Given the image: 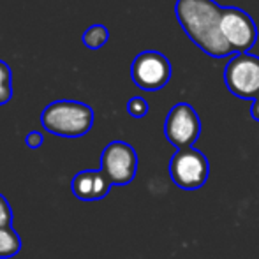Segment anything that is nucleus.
Returning a JSON list of instances; mask_svg holds the SVG:
<instances>
[{
  "label": "nucleus",
  "instance_id": "obj_1",
  "mask_svg": "<svg viewBox=\"0 0 259 259\" xmlns=\"http://www.w3.org/2000/svg\"><path fill=\"white\" fill-rule=\"evenodd\" d=\"M175 13L191 41L210 57L224 58L235 53L221 30L222 7L213 0H177Z\"/></svg>",
  "mask_w": 259,
  "mask_h": 259
},
{
  "label": "nucleus",
  "instance_id": "obj_2",
  "mask_svg": "<svg viewBox=\"0 0 259 259\" xmlns=\"http://www.w3.org/2000/svg\"><path fill=\"white\" fill-rule=\"evenodd\" d=\"M41 123L55 136L81 138L92 129L94 109L79 101H55L42 109Z\"/></svg>",
  "mask_w": 259,
  "mask_h": 259
},
{
  "label": "nucleus",
  "instance_id": "obj_3",
  "mask_svg": "<svg viewBox=\"0 0 259 259\" xmlns=\"http://www.w3.org/2000/svg\"><path fill=\"white\" fill-rule=\"evenodd\" d=\"M210 164L203 152L196 148L177 150L169 160V177L182 191H198L206 184Z\"/></svg>",
  "mask_w": 259,
  "mask_h": 259
},
{
  "label": "nucleus",
  "instance_id": "obj_4",
  "mask_svg": "<svg viewBox=\"0 0 259 259\" xmlns=\"http://www.w3.org/2000/svg\"><path fill=\"white\" fill-rule=\"evenodd\" d=\"M226 87L240 99L259 97V58L249 53H240L229 60L224 71Z\"/></svg>",
  "mask_w": 259,
  "mask_h": 259
},
{
  "label": "nucleus",
  "instance_id": "obj_5",
  "mask_svg": "<svg viewBox=\"0 0 259 259\" xmlns=\"http://www.w3.org/2000/svg\"><path fill=\"white\" fill-rule=\"evenodd\" d=\"M164 134L171 145L184 150L192 148L201 134V120L196 109L187 103H178L169 109L164 122Z\"/></svg>",
  "mask_w": 259,
  "mask_h": 259
},
{
  "label": "nucleus",
  "instance_id": "obj_6",
  "mask_svg": "<svg viewBox=\"0 0 259 259\" xmlns=\"http://www.w3.org/2000/svg\"><path fill=\"white\" fill-rule=\"evenodd\" d=\"M101 171L111 185L131 184L138 171L136 150L125 141H111L101 154Z\"/></svg>",
  "mask_w": 259,
  "mask_h": 259
},
{
  "label": "nucleus",
  "instance_id": "obj_7",
  "mask_svg": "<svg viewBox=\"0 0 259 259\" xmlns=\"http://www.w3.org/2000/svg\"><path fill=\"white\" fill-rule=\"evenodd\" d=\"M131 76L138 89L160 90L171 79V64L162 53L159 52H143L133 60Z\"/></svg>",
  "mask_w": 259,
  "mask_h": 259
},
{
  "label": "nucleus",
  "instance_id": "obj_8",
  "mask_svg": "<svg viewBox=\"0 0 259 259\" xmlns=\"http://www.w3.org/2000/svg\"><path fill=\"white\" fill-rule=\"evenodd\" d=\"M221 30L228 45L236 55L247 53L257 39L254 20L238 7H222Z\"/></svg>",
  "mask_w": 259,
  "mask_h": 259
},
{
  "label": "nucleus",
  "instance_id": "obj_9",
  "mask_svg": "<svg viewBox=\"0 0 259 259\" xmlns=\"http://www.w3.org/2000/svg\"><path fill=\"white\" fill-rule=\"evenodd\" d=\"M72 194L81 201H97L108 196L111 189V182L101 169H87L79 171L72 178Z\"/></svg>",
  "mask_w": 259,
  "mask_h": 259
},
{
  "label": "nucleus",
  "instance_id": "obj_10",
  "mask_svg": "<svg viewBox=\"0 0 259 259\" xmlns=\"http://www.w3.org/2000/svg\"><path fill=\"white\" fill-rule=\"evenodd\" d=\"M21 250V238L13 228H0V259H11Z\"/></svg>",
  "mask_w": 259,
  "mask_h": 259
},
{
  "label": "nucleus",
  "instance_id": "obj_11",
  "mask_svg": "<svg viewBox=\"0 0 259 259\" xmlns=\"http://www.w3.org/2000/svg\"><path fill=\"white\" fill-rule=\"evenodd\" d=\"M108 39H109V32L104 25H92V27H89L85 30L81 41L89 50H99L108 42Z\"/></svg>",
  "mask_w": 259,
  "mask_h": 259
},
{
  "label": "nucleus",
  "instance_id": "obj_12",
  "mask_svg": "<svg viewBox=\"0 0 259 259\" xmlns=\"http://www.w3.org/2000/svg\"><path fill=\"white\" fill-rule=\"evenodd\" d=\"M13 99V72L4 60H0V106Z\"/></svg>",
  "mask_w": 259,
  "mask_h": 259
},
{
  "label": "nucleus",
  "instance_id": "obj_13",
  "mask_svg": "<svg viewBox=\"0 0 259 259\" xmlns=\"http://www.w3.org/2000/svg\"><path fill=\"white\" fill-rule=\"evenodd\" d=\"M127 111H129V115L134 116V118H143L148 113V103L143 97H133V99L127 103Z\"/></svg>",
  "mask_w": 259,
  "mask_h": 259
},
{
  "label": "nucleus",
  "instance_id": "obj_14",
  "mask_svg": "<svg viewBox=\"0 0 259 259\" xmlns=\"http://www.w3.org/2000/svg\"><path fill=\"white\" fill-rule=\"evenodd\" d=\"M0 228H13V208L0 194Z\"/></svg>",
  "mask_w": 259,
  "mask_h": 259
},
{
  "label": "nucleus",
  "instance_id": "obj_15",
  "mask_svg": "<svg viewBox=\"0 0 259 259\" xmlns=\"http://www.w3.org/2000/svg\"><path fill=\"white\" fill-rule=\"evenodd\" d=\"M42 143H45V136H42L39 131H32V133L27 134V145L28 148H32V150H35V148L42 147Z\"/></svg>",
  "mask_w": 259,
  "mask_h": 259
},
{
  "label": "nucleus",
  "instance_id": "obj_16",
  "mask_svg": "<svg viewBox=\"0 0 259 259\" xmlns=\"http://www.w3.org/2000/svg\"><path fill=\"white\" fill-rule=\"evenodd\" d=\"M250 115H252V118L256 120V122H259V97L252 101V106H250Z\"/></svg>",
  "mask_w": 259,
  "mask_h": 259
}]
</instances>
